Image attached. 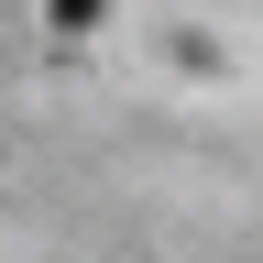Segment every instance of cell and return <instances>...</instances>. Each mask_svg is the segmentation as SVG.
Instances as JSON below:
<instances>
[{"mask_svg": "<svg viewBox=\"0 0 263 263\" xmlns=\"http://www.w3.org/2000/svg\"><path fill=\"white\" fill-rule=\"evenodd\" d=\"M99 22V0H55V33H88Z\"/></svg>", "mask_w": 263, "mask_h": 263, "instance_id": "1", "label": "cell"}]
</instances>
